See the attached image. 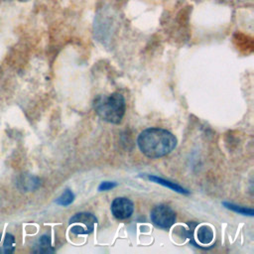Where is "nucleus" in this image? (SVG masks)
Masks as SVG:
<instances>
[{
  "label": "nucleus",
  "instance_id": "nucleus-1",
  "mask_svg": "<svg viewBox=\"0 0 254 254\" xmlns=\"http://www.w3.org/2000/svg\"><path fill=\"white\" fill-rule=\"evenodd\" d=\"M140 151L149 158H160L171 153L177 146V138L162 128L143 130L137 140Z\"/></svg>",
  "mask_w": 254,
  "mask_h": 254
},
{
  "label": "nucleus",
  "instance_id": "nucleus-7",
  "mask_svg": "<svg viewBox=\"0 0 254 254\" xmlns=\"http://www.w3.org/2000/svg\"><path fill=\"white\" fill-rule=\"evenodd\" d=\"M147 179L150 180V181H153V182H155V183H157V184H160V185H162V186H164V187H167V188H169V189H171V190H175V191H178V192H180V193H186V194L189 193V191H188L187 190H185L184 188H182L181 186H179V185H177V184H175V183H172V182H170V181L164 180V179H162V178H159V177H156V176H150V175H148V176H147Z\"/></svg>",
  "mask_w": 254,
  "mask_h": 254
},
{
  "label": "nucleus",
  "instance_id": "nucleus-12",
  "mask_svg": "<svg viewBox=\"0 0 254 254\" xmlns=\"http://www.w3.org/2000/svg\"><path fill=\"white\" fill-rule=\"evenodd\" d=\"M14 242H15V239H14V236L11 235L10 233H7L6 236H5V240H4V243H3V248H2V252L4 253H10V252H13L14 251Z\"/></svg>",
  "mask_w": 254,
  "mask_h": 254
},
{
  "label": "nucleus",
  "instance_id": "nucleus-8",
  "mask_svg": "<svg viewBox=\"0 0 254 254\" xmlns=\"http://www.w3.org/2000/svg\"><path fill=\"white\" fill-rule=\"evenodd\" d=\"M22 187V189H24L25 190H35L38 188L39 184H40V181L38 178L36 177H25L23 178L20 183H19Z\"/></svg>",
  "mask_w": 254,
  "mask_h": 254
},
{
  "label": "nucleus",
  "instance_id": "nucleus-2",
  "mask_svg": "<svg viewBox=\"0 0 254 254\" xmlns=\"http://www.w3.org/2000/svg\"><path fill=\"white\" fill-rule=\"evenodd\" d=\"M93 108L96 114L109 123L118 124L121 122L126 104L123 95L119 92H113L108 95L100 94L93 100Z\"/></svg>",
  "mask_w": 254,
  "mask_h": 254
},
{
  "label": "nucleus",
  "instance_id": "nucleus-11",
  "mask_svg": "<svg viewBox=\"0 0 254 254\" xmlns=\"http://www.w3.org/2000/svg\"><path fill=\"white\" fill-rule=\"evenodd\" d=\"M39 252H53L54 249L51 246V239L48 235H43L39 240Z\"/></svg>",
  "mask_w": 254,
  "mask_h": 254
},
{
  "label": "nucleus",
  "instance_id": "nucleus-6",
  "mask_svg": "<svg viewBox=\"0 0 254 254\" xmlns=\"http://www.w3.org/2000/svg\"><path fill=\"white\" fill-rule=\"evenodd\" d=\"M214 237L212 228L209 225L202 224L196 229V240L203 245L209 244Z\"/></svg>",
  "mask_w": 254,
  "mask_h": 254
},
{
  "label": "nucleus",
  "instance_id": "nucleus-13",
  "mask_svg": "<svg viewBox=\"0 0 254 254\" xmlns=\"http://www.w3.org/2000/svg\"><path fill=\"white\" fill-rule=\"evenodd\" d=\"M114 187H116V183L114 182H102L98 187V190H108L113 189Z\"/></svg>",
  "mask_w": 254,
  "mask_h": 254
},
{
  "label": "nucleus",
  "instance_id": "nucleus-9",
  "mask_svg": "<svg viewBox=\"0 0 254 254\" xmlns=\"http://www.w3.org/2000/svg\"><path fill=\"white\" fill-rule=\"evenodd\" d=\"M73 198H74L73 192H72L70 190L66 189V190L64 191V193L56 200V202H57L58 204H60V205L66 206V205L70 204V203L73 201Z\"/></svg>",
  "mask_w": 254,
  "mask_h": 254
},
{
  "label": "nucleus",
  "instance_id": "nucleus-10",
  "mask_svg": "<svg viewBox=\"0 0 254 254\" xmlns=\"http://www.w3.org/2000/svg\"><path fill=\"white\" fill-rule=\"evenodd\" d=\"M223 205L228 208L231 209L235 212H238L240 214H244V215H253V209L251 208H247V207H243V206H239V205H235L233 203H229V202H223Z\"/></svg>",
  "mask_w": 254,
  "mask_h": 254
},
{
  "label": "nucleus",
  "instance_id": "nucleus-5",
  "mask_svg": "<svg viewBox=\"0 0 254 254\" xmlns=\"http://www.w3.org/2000/svg\"><path fill=\"white\" fill-rule=\"evenodd\" d=\"M134 210L133 202L127 197H117L112 201L111 212L117 219H126Z\"/></svg>",
  "mask_w": 254,
  "mask_h": 254
},
{
  "label": "nucleus",
  "instance_id": "nucleus-4",
  "mask_svg": "<svg viewBox=\"0 0 254 254\" xmlns=\"http://www.w3.org/2000/svg\"><path fill=\"white\" fill-rule=\"evenodd\" d=\"M151 220L160 228H170L176 221L175 211L166 204H159L151 211Z\"/></svg>",
  "mask_w": 254,
  "mask_h": 254
},
{
  "label": "nucleus",
  "instance_id": "nucleus-3",
  "mask_svg": "<svg viewBox=\"0 0 254 254\" xmlns=\"http://www.w3.org/2000/svg\"><path fill=\"white\" fill-rule=\"evenodd\" d=\"M97 222L96 217L89 212H78L69 218L70 232L73 234H89L94 229Z\"/></svg>",
  "mask_w": 254,
  "mask_h": 254
}]
</instances>
